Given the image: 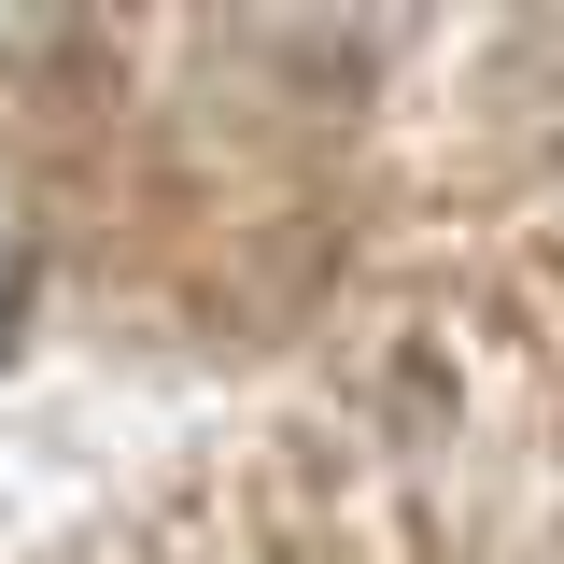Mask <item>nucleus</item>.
I'll return each instance as SVG.
<instances>
[{
  "mask_svg": "<svg viewBox=\"0 0 564 564\" xmlns=\"http://www.w3.org/2000/svg\"><path fill=\"white\" fill-rule=\"evenodd\" d=\"M14 296H29V226H14V198H0V339H14Z\"/></svg>",
  "mask_w": 564,
  "mask_h": 564,
  "instance_id": "1",
  "label": "nucleus"
}]
</instances>
